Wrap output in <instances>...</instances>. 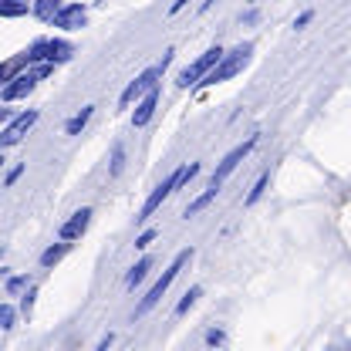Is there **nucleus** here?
<instances>
[{
    "instance_id": "obj_1",
    "label": "nucleus",
    "mask_w": 351,
    "mask_h": 351,
    "mask_svg": "<svg viewBox=\"0 0 351 351\" xmlns=\"http://www.w3.org/2000/svg\"><path fill=\"white\" fill-rule=\"evenodd\" d=\"M250 54H254V44H240L237 51H230V54H219V61L203 75V82H196V85H219V82H226V78H233L237 71H243L247 68V61H250Z\"/></svg>"
},
{
    "instance_id": "obj_2",
    "label": "nucleus",
    "mask_w": 351,
    "mask_h": 351,
    "mask_svg": "<svg viewBox=\"0 0 351 351\" xmlns=\"http://www.w3.org/2000/svg\"><path fill=\"white\" fill-rule=\"evenodd\" d=\"M189 257H193V250H182V254H176V261L169 263V270H166V274H162V277H159V280L152 284V291H149V294L142 298V304L135 307V317H142V314H149L152 307H156V304H159V301H162V294L169 291V284H173L176 277H179V270H182V267L189 263Z\"/></svg>"
},
{
    "instance_id": "obj_3",
    "label": "nucleus",
    "mask_w": 351,
    "mask_h": 351,
    "mask_svg": "<svg viewBox=\"0 0 351 351\" xmlns=\"http://www.w3.org/2000/svg\"><path fill=\"white\" fill-rule=\"evenodd\" d=\"M71 54H75V47L68 41H34L24 58H27V61H51V64H61V61H68Z\"/></svg>"
},
{
    "instance_id": "obj_4",
    "label": "nucleus",
    "mask_w": 351,
    "mask_h": 351,
    "mask_svg": "<svg viewBox=\"0 0 351 351\" xmlns=\"http://www.w3.org/2000/svg\"><path fill=\"white\" fill-rule=\"evenodd\" d=\"M257 142H261V135H250L243 145H237L233 152H226V156H223V162L217 166V173H213V179H210V186H217V189H219V186L226 182V176H230L237 166H240V162H243V159H247V152H250Z\"/></svg>"
},
{
    "instance_id": "obj_5",
    "label": "nucleus",
    "mask_w": 351,
    "mask_h": 351,
    "mask_svg": "<svg viewBox=\"0 0 351 351\" xmlns=\"http://www.w3.org/2000/svg\"><path fill=\"white\" fill-rule=\"evenodd\" d=\"M169 58H173V51H166V58H162L159 64H152V68H145V71H142V75H138V78H135V82H132V85L125 88V91H122V105H132V101H135L138 95H145L149 88L156 85V78L162 75V68L169 64Z\"/></svg>"
},
{
    "instance_id": "obj_6",
    "label": "nucleus",
    "mask_w": 351,
    "mask_h": 351,
    "mask_svg": "<svg viewBox=\"0 0 351 351\" xmlns=\"http://www.w3.org/2000/svg\"><path fill=\"white\" fill-rule=\"evenodd\" d=\"M179 186H182V169H176V173H169V176H166V182H162V186H156V193H152V196L145 199L142 213H138L135 219H138V223H145V219L152 217V213H156V210H159V206H162V203L169 199V193H173V189H179Z\"/></svg>"
},
{
    "instance_id": "obj_7",
    "label": "nucleus",
    "mask_w": 351,
    "mask_h": 351,
    "mask_svg": "<svg viewBox=\"0 0 351 351\" xmlns=\"http://www.w3.org/2000/svg\"><path fill=\"white\" fill-rule=\"evenodd\" d=\"M219 54H223V47H219V44H217V47H210L206 54H199V58H196V61H193V64H189V68L179 75V88H193V85H196V82H199V78H203V75H206V71H210V68L219 61Z\"/></svg>"
},
{
    "instance_id": "obj_8",
    "label": "nucleus",
    "mask_w": 351,
    "mask_h": 351,
    "mask_svg": "<svg viewBox=\"0 0 351 351\" xmlns=\"http://www.w3.org/2000/svg\"><path fill=\"white\" fill-rule=\"evenodd\" d=\"M34 122H38V112H34V108H31V112H24V115H17V119L7 125V129L0 132V149H7V145H17V142L24 138V132L31 129Z\"/></svg>"
},
{
    "instance_id": "obj_9",
    "label": "nucleus",
    "mask_w": 351,
    "mask_h": 351,
    "mask_svg": "<svg viewBox=\"0 0 351 351\" xmlns=\"http://www.w3.org/2000/svg\"><path fill=\"white\" fill-rule=\"evenodd\" d=\"M54 27H64V31H78L85 27V7L82 3H68V7H58V14L51 17Z\"/></svg>"
},
{
    "instance_id": "obj_10",
    "label": "nucleus",
    "mask_w": 351,
    "mask_h": 351,
    "mask_svg": "<svg viewBox=\"0 0 351 351\" xmlns=\"http://www.w3.org/2000/svg\"><path fill=\"white\" fill-rule=\"evenodd\" d=\"M34 85H38L34 71H24V75H17V78H14L10 85H3L0 98H3V101H17V98H27V95L34 91Z\"/></svg>"
},
{
    "instance_id": "obj_11",
    "label": "nucleus",
    "mask_w": 351,
    "mask_h": 351,
    "mask_svg": "<svg viewBox=\"0 0 351 351\" xmlns=\"http://www.w3.org/2000/svg\"><path fill=\"white\" fill-rule=\"evenodd\" d=\"M156 108H159V88L152 85V88H149V91H145V95H142V101L135 105V115H132V125H135V129H142V125H145V122H149V119L156 115Z\"/></svg>"
},
{
    "instance_id": "obj_12",
    "label": "nucleus",
    "mask_w": 351,
    "mask_h": 351,
    "mask_svg": "<svg viewBox=\"0 0 351 351\" xmlns=\"http://www.w3.org/2000/svg\"><path fill=\"white\" fill-rule=\"evenodd\" d=\"M88 223H91V210L82 206L78 213H71V219L61 226V240H78V237L88 230Z\"/></svg>"
},
{
    "instance_id": "obj_13",
    "label": "nucleus",
    "mask_w": 351,
    "mask_h": 351,
    "mask_svg": "<svg viewBox=\"0 0 351 351\" xmlns=\"http://www.w3.org/2000/svg\"><path fill=\"white\" fill-rule=\"evenodd\" d=\"M149 267H152V257H142V261L135 263L129 270V277H125V287H135V284H142L145 280V274H149Z\"/></svg>"
},
{
    "instance_id": "obj_14",
    "label": "nucleus",
    "mask_w": 351,
    "mask_h": 351,
    "mask_svg": "<svg viewBox=\"0 0 351 351\" xmlns=\"http://www.w3.org/2000/svg\"><path fill=\"white\" fill-rule=\"evenodd\" d=\"M91 115H95V105H85V108H82V112H78V115H75V119L64 125V132H68V135H78V132L88 125V119H91Z\"/></svg>"
},
{
    "instance_id": "obj_15",
    "label": "nucleus",
    "mask_w": 351,
    "mask_h": 351,
    "mask_svg": "<svg viewBox=\"0 0 351 351\" xmlns=\"http://www.w3.org/2000/svg\"><path fill=\"white\" fill-rule=\"evenodd\" d=\"M217 193H219L217 186H210V189H206V193H203V196H199L196 203H189V206H186V217H196L199 210H206V206H210V203L217 199Z\"/></svg>"
},
{
    "instance_id": "obj_16",
    "label": "nucleus",
    "mask_w": 351,
    "mask_h": 351,
    "mask_svg": "<svg viewBox=\"0 0 351 351\" xmlns=\"http://www.w3.org/2000/svg\"><path fill=\"white\" fill-rule=\"evenodd\" d=\"M27 3L24 0H0V17H24Z\"/></svg>"
},
{
    "instance_id": "obj_17",
    "label": "nucleus",
    "mask_w": 351,
    "mask_h": 351,
    "mask_svg": "<svg viewBox=\"0 0 351 351\" xmlns=\"http://www.w3.org/2000/svg\"><path fill=\"white\" fill-rule=\"evenodd\" d=\"M58 7H61V0H34V17L51 21V17L58 14Z\"/></svg>"
},
{
    "instance_id": "obj_18",
    "label": "nucleus",
    "mask_w": 351,
    "mask_h": 351,
    "mask_svg": "<svg viewBox=\"0 0 351 351\" xmlns=\"http://www.w3.org/2000/svg\"><path fill=\"white\" fill-rule=\"evenodd\" d=\"M64 254H68V243H54V247H47V250L41 254V267H54Z\"/></svg>"
},
{
    "instance_id": "obj_19",
    "label": "nucleus",
    "mask_w": 351,
    "mask_h": 351,
    "mask_svg": "<svg viewBox=\"0 0 351 351\" xmlns=\"http://www.w3.org/2000/svg\"><path fill=\"white\" fill-rule=\"evenodd\" d=\"M122 166H125V145L115 142V149H112V162H108V176H119L122 173Z\"/></svg>"
},
{
    "instance_id": "obj_20",
    "label": "nucleus",
    "mask_w": 351,
    "mask_h": 351,
    "mask_svg": "<svg viewBox=\"0 0 351 351\" xmlns=\"http://www.w3.org/2000/svg\"><path fill=\"white\" fill-rule=\"evenodd\" d=\"M199 294H203V287H189V291L182 294V301L176 304V317H182V314H186L189 307L196 304V298H199Z\"/></svg>"
},
{
    "instance_id": "obj_21",
    "label": "nucleus",
    "mask_w": 351,
    "mask_h": 351,
    "mask_svg": "<svg viewBox=\"0 0 351 351\" xmlns=\"http://www.w3.org/2000/svg\"><path fill=\"white\" fill-rule=\"evenodd\" d=\"M267 182H270V176L263 173L261 179H257V182H254V189H250V193H247V206H254V203H257V199H261V196H263V189H267Z\"/></svg>"
},
{
    "instance_id": "obj_22",
    "label": "nucleus",
    "mask_w": 351,
    "mask_h": 351,
    "mask_svg": "<svg viewBox=\"0 0 351 351\" xmlns=\"http://www.w3.org/2000/svg\"><path fill=\"white\" fill-rule=\"evenodd\" d=\"M14 317H17V311L10 304H0V331H7V328H14Z\"/></svg>"
},
{
    "instance_id": "obj_23",
    "label": "nucleus",
    "mask_w": 351,
    "mask_h": 351,
    "mask_svg": "<svg viewBox=\"0 0 351 351\" xmlns=\"http://www.w3.org/2000/svg\"><path fill=\"white\" fill-rule=\"evenodd\" d=\"M152 240H156V230H142V233H138V240H135V247H138V250H145Z\"/></svg>"
},
{
    "instance_id": "obj_24",
    "label": "nucleus",
    "mask_w": 351,
    "mask_h": 351,
    "mask_svg": "<svg viewBox=\"0 0 351 351\" xmlns=\"http://www.w3.org/2000/svg\"><path fill=\"white\" fill-rule=\"evenodd\" d=\"M223 341H226V335H223V331H217V328H213V331H206V345H223Z\"/></svg>"
},
{
    "instance_id": "obj_25",
    "label": "nucleus",
    "mask_w": 351,
    "mask_h": 351,
    "mask_svg": "<svg viewBox=\"0 0 351 351\" xmlns=\"http://www.w3.org/2000/svg\"><path fill=\"white\" fill-rule=\"evenodd\" d=\"M24 287H27V277H14V280L7 284V291H10V294H17V291H24Z\"/></svg>"
},
{
    "instance_id": "obj_26",
    "label": "nucleus",
    "mask_w": 351,
    "mask_h": 351,
    "mask_svg": "<svg viewBox=\"0 0 351 351\" xmlns=\"http://www.w3.org/2000/svg\"><path fill=\"white\" fill-rule=\"evenodd\" d=\"M31 304H34V287H27V294H24V314H31Z\"/></svg>"
},
{
    "instance_id": "obj_27",
    "label": "nucleus",
    "mask_w": 351,
    "mask_h": 351,
    "mask_svg": "<svg viewBox=\"0 0 351 351\" xmlns=\"http://www.w3.org/2000/svg\"><path fill=\"white\" fill-rule=\"evenodd\" d=\"M311 17H314V14H311V10H304V14L294 21V27H304V24H311Z\"/></svg>"
},
{
    "instance_id": "obj_28",
    "label": "nucleus",
    "mask_w": 351,
    "mask_h": 351,
    "mask_svg": "<svg viewBox=\"0 0 351 351\" xmlns=\"http://www.w3.org/2000/svg\"><path fill=\"white\" fill-rule=\"evenodd\" d=\"M186 3H189V0H173V7H169V14H179V10H182Z\"/></svg>"
},
{
    "instance_id": "obj_29",
    "label": "nucleus",
    "mask_w": 351,
    "mask_h": 351,
    "mask_svg": "<svg viewBox=\"0 0 351 351\" xmlns=\"http://www.w3.org/2000/svg\"><path fill=\"white\" fill-rule=\"evenodd\" d=\"M17 179H21V166H17V169H10V176H7V186H10V182H17Z\"/></svg>"
},
{
    "instance_id": "obj_30",
    "label": "nucleus",
    "mask_w": 351,
    "mask_h": 351,
    "mask_svg": "<svg viewBox=\"0 0 351 351\" xmlns=\"http://www.w3.org/2000/svg\"><path fill=\"white\" fill-rule=\"evenodd\" d=\"M7 75H10V64H0V85L7 82Z\"/></svg>"
},
{
    "instance_id": "obj_31",
    "label": "nucleus",
    "mask_w": 351,
    "mask_h": 351,
    "mask_svg": "<svg viewBox=\"0 0 351 351\" xmlns=\"http://www.w3.org/2000/svg\"><path fill=\"white\" fill-rule=\"evenodd\" d=\"M210 7H213V0H203V7H199V10H210Z\"/></svg>"
},
{
    "instance_id": "obj_32",
    "label": "nucleus",
    "mask_w": 351,
    "mask_h": 351,
    "mask_svg": "<svg viewBox=\"0 0 351 351\" xmlns=\"http://www.w3.org/2000/svg\"><path fill=\"white\" fill-rule=\"evenodd\" d=\"M0 166H3V152H0Z\"/></svg>"
},
{
    "instance_id": "obj_33",
    "label": "nucleus",
    "mask_w": 351,
    "mask_h": 351,
    "mask_svg": "<svg viewBox=\"0 0 351 351\" xmlns=\"http://www.w3.org/2000/svg\"><path fill=\"white\" fill-rule=\"evenodd\" d=\"M24 3H27V0H24Z\"/></svg>"
}]
</instances>
